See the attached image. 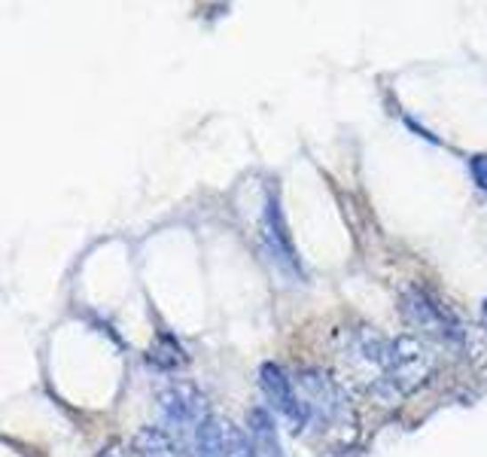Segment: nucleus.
I'll use <instances>...</instances> for the list:
<instances>
[{"instance_id": "f257e3e1", "label": "nucleus", "mask_w": 487, "mask_h": 457, "mask_svg": "<svg viewBox=\"0 0 487 457\" xmlns=\"http://www.w3.org/2000/svg\"><path fill=\"white\" fill-rule=\"evenodd\" d=\"M433 373H435L433 345L427 339H420V335H399V339L387 341L381 373H378L371 390L381 399H387V403H396V399L414 394Z\"/></svg>"}, {"instance_id": "f03ea898", "label": "nucleus", "mask_w": 487, "mask_h": 457, "mask_svg": "<svg viewBox=\"0 0 487 457\" xmlns=\"http://www.w3.org/2000/svg\"><path fill=\"white\" fill-rule=\"evenodd\" d=\"M403 317L411 330L420 333V339H435L442 345H463V330L457 317L451 314L433 293L411 287L403 293Z\"/></svg>"}, {"instance_id": "7ed1b4c3", "label": "nucleus", "mask_w": 487, "mask_h": 457, "mask_svg": "<svg viewBox=\"0 0 487 457\" xmlns=\"http://www.w3.org/2000/svg\"><path fill=\"white\" fill-rule=\"evenodd\" d=\"M162 405V421L177 439L192 442V437L198 433V427L211 418L207 412V399L202 397V390H196L192 384H171L159 399Z\"/></svg>"}, {"instance_id": "20e7f679", "label": "nucleus", "mask_w": 487, "mask_h": 457, "mask_svg": "<svg viewBox=\"0 0 487 457\" xmlns=\"http://www.w3.org/2000/svg\"><path fill=\"white\" fill-rule=\"evenodd\" d=\"M262 245H265V256L271 260V266L281 271L283 277L302 281V266H299V256H296V247H292V235H290V228H286L277 192H268V202H265Z\"/></svg>"}, {"instance_id": "39448f33", "label": "nucleus", "mask_w": 487, "mask_h": 457, "mask_svg": "<svg viewBox=\"0 0 487 457\" xmlns=\"http://www.w3.org/2000/svg\"><path fill=\"white\" fill-rule=\"evenodd\" d=\"M292 384H296V394L302 399L311 421L332 424V421L339 418L341 405H345V394H341V388L326 373H320V369H302V373L292 378Z\"/></svg>"}, {"instance_id": "423d86ee", "label": "nucleus", "mask_w": 487, "mask_h": 457, "mask_svg": "<svg viewBox=\"0 0 487 457\" xmlns=\"http://www.w3.org/2000/svg\"><path fill=\"white\" fill-rule=\"evenodd\" d=\"M259 384H262V394L268 397L271 409L281 415L286 424L292 427V430H305L307 424H311V418H307V409L302 405V399L296 394V384H292V378L283 373L277 363H265L259 369Z\"/></svg>"}, {"instance_id": "0eeeda50", "label": "nucleus", "mask_w": 487, "mask_h": 457, "mask_svg": "<svg viewBox=\"0 0 487 457\" xmlns=\"http://www.w3.org/2000/svg\"><path fill=\"white\" fill-rule=\"evenodd\" d=\"M247 439L253 442L259 457H283L275 418H271L268 409H262V405H253V409L247 412Z\"/></svg>"}, {"instance_id": "6e6552de", "label": "nucleus", "mask_w": 487, "mask_h": 457, "mask_svg": "<svg viewBox=\"0 0 487 457\" xmlns=\"http://www.w3.org/2000/svg\"><path fill=\"white\" fill-rule=\"evenodd\" d=\"M189 445L192 457H226V424L217 418H207Z\"/></svg>"}, {"instance_id": "1a4fd4ad", "label": "nucleus", "mask_w": 487, "mask_h": 457, "mask_svg": "<svg viewBox=\"0 0 487 457\" xmlns=\"http://www.w3.org/2000/svg\"><path fill=\"white\" fill-rule=\"evenodd\" d=\"M138 454L140 457H180L174 439L159 427H143L138 433Z\"/></svg>"}, {"instance_id": "9d476101", "label": "nucleus", "mask_w": 487, "mask_h": 457, "mask_svg": "<svg viewBox=\"0 0 487 457\" xmlns=\"http://www.w3.org/2000/svg\"><path fill=\"white\" fill-rule=\"evenodd\" d=\"M226 457H259L253 448V442H250L238 427H232L226 421Z\"/></svg>"}, {"instance_id": "9b49d317", "label": "nucleus", "mask_w": 487, "mask_h": 457, "mask_svg": "<svg viewBox=\"0 0 487 457\" xmlns=\"http://www.w3.org/2000/svg\"><path fill=\"white\" fill-rule=\"evenodd\" d=\"M469 171L475 177V183L487 192V156H472L469 159Z\"/></svg>"}, {"instance_id": "f8f14e48", "label": "nucleus", "mask_w": 487, "mask_h": 457, "mask_svg": "<svg viewBox=\"0 0 487 457\" xmlns=\"http://www.w3.org/2000/svg\"><path fill=\"white\" fill-rule=\"evenodd\" d=\"M101 457H140V454H134V452H128L125 445H119V442H113V445H107Z\"/></svg>"}, {"instance_id": "ddd939ff", "label": "nucleus", "mask_w": 487, "mask_h": 457, "mask_svg": "<svg viewBox=\"0 0 487 457\" xmlns=\"http://www.w3.org/2000/svg\"><path fill=\"white\" fill-rule=\"evenodd\" d=\"M482 320H484V330H487V299H484V305H482Z\"/></svg>"}]
</instances>
